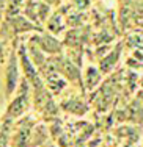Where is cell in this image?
Returning a JSON list of instances; mask_svg holds the SVG:
<instances>
[{
  "instance_id": "9",
  "label": "cell",
  "mask_w": 143,
  "mask_h": 147,
  "mask_svg": "<svg viewBox=\"0 0 143 147\" xmlns=\"http://www.w3.org/2000/svg\"><path fill=\"white\" fill-rule=\"evenodd\" d=\"M63 107H65V110L68 108L69 113L76 114V116H80V114H83L86 111V105L82 103L79 99H69L68 102L63 105Z\"/></svg>"
},
{
  "instance_id": "1",
  "label": "cell",
  "mask_w": 143,
  "mask_h": 147,
  "mask_svg": "<svg viewBox=\"0 0 143 147\" xmlns=\"http://www.w3.org/2000/svg\"><path fill=\"white\" fill-rule=\"evenodd\" d=\"M17 47H19V39L16 38V39L11 41L10 53H8V58H6L5 67H3V96H5L6 102L16 94L17 88H19L20 82L24 78L22 71H20Z\"/></svg>"
},
{
  "instance_id": "14",
  "label": "cell",
  "mask_w": 143,
  "mask_h": 147,
  "mask_svg": "<svg viewBox=\"0 0 143 147\" xmlns=\"http://www.w3.org/2000/svg\"><path fill=\"white\" fill-rule=\"evenodd\" d=\"M3 116V110H2V105H0V117Z\"/></svg>"
},
{
  "instance_id": "4",
  "label": "cell",
  "mask_w": 143,
  "mask_h": 147,
  "mask_svg": "<svg viewBox=\"0 0 143 147\" xmlns=\"http://www.w3.org/2000/svg\"><path fill=\"white\" fill-rule=\"evenodd\" d=\"M30 42L36 44L41 50L49 57H57L63 50V44L60 42L55 34H50L47 31H39V33H33V36L30 38Z\"/></svg>"
},
{
  "instance_id": "6",
  "label": "cell",
  "mask_w": 143,
  "mask_h": 147,
  "mask_svg": "<svg viewBox=\"0 0 143 147\" xmlns=\"http://www.w3.org/2000/svg\"><path fill=\"white\" fill-rule=\"evenodd\" d=\"M47 133L49 130L46 128V125H35L32 128V136H30V147H43L49 138Z\"/></svg>"
},
{
  "instance_id": "8",
  "label": "cell",
  "mask_w": 143,
  "mask_h": 147,
  "mask_svg": "<svg viewBox=\"0 0 143 147\" xmlns=\"http://www.w3.org/2000/svg\"><path fill=\"white\" fill-rule=\"evenodd\" d=\"M120 55H121V47H118V50H116V49H113L112 52H109V53L104 57L102 61H101V64H99L101 72H102V74H104V72H109L110 69L118 63V58H120Z\"/></svg>"
},
{
  "instance_id": "7",
  "label": "cell",
  "mask_w": 143,
  "mask_h": 147,
  "mask_svg": "<svg viewBox=\"0 0 143 147\" xmlns=\"http://www.w3.org/2000/svg\"><path fill=\"white\" fill-rule=\"evenodd\" d=\"M66 27V20L63 19V16L60 13H54L50 17L47 19L46 22V28H47V33L50 34H58L65 30Z\"/></svg>"
},
{
  "instance_id": "12",
  "label": "cell",
  "mask_w": 143,
  "mask_h": 147,
  "mask_svg": "<svg viewBox=\"0 0 143 147\" xmlns=\"http://www.w3.org/2000/svg\"><path fill=\"white\" fill-rule=\"evenodd\" d=\"M44 2H46L47 5H50V6H57V5H60L63 0H44Z\"/></svg>"
},
{
  "instance_id": "10",
  "label": "cell",
  "mask_w": 143,
  "mask_h": 147,
  "mask_svg": "<svg viewBox=\"0 0 143 147\" xmlns=\"http://www.w3.org/2000/svg\"><path fill=\"white\" fill-rule=\"evenodd\" d=\"M6 42L8 41L0 38V64H5L6 58H8V53H10V49H6Z\"/></svg>"
},
{
  "instance_id": "3",
  "label": "cell",
  "mask_w": 143,
  "mask_h": 147,
  "mask_svg": "<svg viewBox=\"0 0 143 147\" xmlns=\"http://www.w3.org/2000/svg\"><path fill=\"white\" fill-rule=\"evenodd\" d=\"M39 31H43V28L24 14L6 16L5 20L0 24V38L5 41H13L24 33H39Z\"/></svg>"
},
{
  "instance_id": "11",
  "label": "cell",
  "mask_w": 143,
  "mask_h": 147,
  "mask_svg": "<svg viewBox=\"0 0 143 147\" xmlns=\"http://www.w3.org/2000/svg\"><path fill=\"white\" fill-rule=\"evenodd\" d=\"M6 11H8V0H0V24L5 20Z\"/></svg>"
},
{
  "instance_id": "2",
  "label": "cell",
  "mask_w": 143,
  "mask_h": 147,
  "mask_svg": "<svg viewBox=\"0 0 143 147\" xmlns=\"http://www.w3.org/2000/svg\"><path fill=\"white\" fill-rule=\"evenodd\" d=\"M32 100H33L32 86H30V83L27 82L25 78H22V82H20L16 94L8 100L6 110H5V113H3L5 119L16 121V119L24 117L27 113H29L30 107H32Z\"/></svg>"
},
{
  "instance_id": "13",
  "label": "cell",
  "mask_w": 143,
  "mask_h": 147,
  "mask_svg": "<svg viewBox=\"0 0 143 147\" xmlns=\"http://www.w3.org/2000/svg\"><path fill=\"white\" fill-rule=\"evenodd\" d=\"M43 147H58V146L54 144V142H46V144H44Z\"/></svg>"
},
{
  "instance_id": "5",
  "label": "cell",
  "mask_w": 143,
  "mask_h": 147,
  "mask_svg": "<svg viewBox=\"0 0 143 147\" xmlns=\"http://www.w3.org/2000/svg\"><path fill=\"white\" fill-rule=\"evenodd\" d=\"M101 77H102V72H101L99 67L88 66L82 75V83H85V86L88 89H95L97 86V83L101 82Z\"/></svg>"
}]
</instances>
